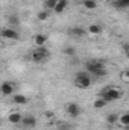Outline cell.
Listing matches in <instances>:
<instances>
[{
  "mask_svg": "<svg viewBox=\"0 0 129 130\" xmlns=\"http://www.w3.org/2000/svg\"><path fill=\"white\" fill-rule=\"evenodd\" d=\"M46 117H47V118H49V117H53V112H50V110L46 112Z\"/></svg>",
  "mask_w": 129,
  "mask_h": 130,
  "instance_id": "25",
  "label": "cell"
},
{
  "mask_svg": "<svg viewBox=\"0 0 129 130\" xmlns=\"http://www.w3.org/2000/svg\"><path fill=\"white\" fill-rule=\"evenodd\" d=\"M2 38L5 39H11V41H18L20 38V33L15 27H5L2 30Z\"/></svg>",
  "mask_w": 129,
  "mask_h": 130,
  "instance_id": "4",
  "label": "cell"
},
{
  "mask_svg": "<svg viewBox=\"0 0 129 130\" xmlns=\"http://www.w3.org/2000/svg\"><path fill=\"white\" fill-rule=\"evenodd\" d=\"M82 3L87 9H96L97 8V0H84Z\"/></svg>",
  "mask_w": 129,
  "mask_h": 130,
  "instance_id": "18",
  "label": "cell"
},
{
  "mask_svg": "<svg viewBox=\"0 0 129 130\" xmlns=\"http://www.w3.org/2000/svg\"><path fill=\"white\" fill-rule=\"evenodd\" d=\"M14 83H11V82H3L2 83V94L3 95H12V92H14Z\"/></svg>",
  "mask_w": 129,
  "mask_h": 130,
  "instance_id": "9",
  "label": "cell"
},
{
  "mask_svg": "<svg viewBox=\"0 0 129 130\" xmlns=\"http://www.w3.org/2000/svg\"><path fill=\"white\" fill-rule=\"evenodd\" d=\"M123 76H126V77H128V79H129V70H126V71L123 73Z\"/></svg>",
  "mask_w": 129,
  "mask_h": 130,
  "instance_id": "26",
  "label": "cell"
},
{
  "mask_svg": "<svg viewBox=\"0 0 129 130\" xmlns=\"http://www.w3.org/2000/svg\"><path fill=\"white\" fill-rule=\"evenodd\" d=\"M100 68H105L103 62H100V61H88V62L85 64V70H87V73H90V74L96 73L97 70H100Z\"/></svg>",
  "mask_w": 129,
  "mask_h": 130,
  "instance_id": "5",
  "label": "cell"
},
{
  "mask_svg": "<svg viewBox=\"0 0 129 130\" xmlns=\"http://www.w3.org/2000/svg\"><path fill=\"white\" fill-rule=\"evenodd\" d=\"M49 56H50V52L44 45L43 47H36L35 50H32V53H31V59H32L33 62H36V64H41V62L47 61Z\"/></svg>",
  "mask_w": 129,
  "mask_h": 130,
  "instance_id": "2",
  "label": "cell"
},
{
  "mask_svg": "<svg viewBox=\"0 0 129 130\" xmlns=\"http://www.w3.org/2000/svg\"><path fill=\"white\" fill-rule=\"evenodd\" d=\"M38 20H41V21H44V20H47L49 17H50V11L49 9H44V11H41V12H38Z\"/></svg>",
  "mask_w": 129,
  "mask_h": 130,
  "instance_id": "20",
  "label": "cell"
},
{
  "mask_svg": "<svg viewBox=\"0 0 129 130\" xmlns=\"http://www.w3.org/2000/svg\"><path fill=\"white\" fill-rule=\"evenodd\" d=\"M67 5H68V0H58L56 8L53 9L55 14H62V12L65 11V8H67Z\"/></svg>",
  "mask_w": 129,
  "mask_h": 130,
  "instance_id": "11",
  "label": "cell"
},
{
  "mask_svg": "<svg viewBox=\"0 0 129 130\" xmlns=\"http://www.w3.org/2000/svg\"><path fill=\"white\" fill-rule=\"evenodd\" d=\"M112 6L117 8V9L129 8V0H114V2H112Z\"/></svg>",
  "mask_w": 129,
  "mask_h": 130,
  "instance_id": "13",
  "label": "cell"
},
{
  "mask_svg": "<svg viewBox=\"0 0 129 130\" xmlns=\"http://www.w3.org/2000/svg\"><path fill=\"white\" fill-rule=\"evenodd\" d=\"M106 74H108L106 68H100V70H97L96 73H93V74H91V77H96V79H102V77H105Z\"/></svg>",
  "mask_w": 129,
  "mask_h": 130,
  "instance_id": "17",
  "label": "cell"
},
{
  "mask_svg": "<svg viewBox=\"0 0 129 130\" xmlns=\"http://www.w3.org/2000/svg\"><path fill=\"white\" fill-rule=\"evenodd\" d=\"M36 126V118L32 117V115H26L23 117L21 120V127H26V129H33Z\"/></svg>",
  "mask_w": 129,
  "mask_h": 130,
  "instance_id": "7",
  "label": "cell"
},
{
  "mask_svg": "<svg viewBox=\"0 0 129 130\" xmlns=\"http://www.w3.org/2000/svg\"><path fill=\"white\" fill-rule=\"evenodd\" d=\"M119 121L123 124V126H129V112H126V113H123L120 118H119Z\"/></svg>",
  "mask_w": 129,
  "mask_h": 130,
  "instance_id": "21",
  "label": "cell"
},
{
  "mask_svg": "<svg viewBox=\"0 0 129 130\" xmlns=\"http://www.w3.org/2000/svg\"><path fill=\"white\" fill-rule=\"evenodd\" d=\"M21 120H23V117H21V113H18V112H14V113L9 115V121H11L12 124H21Z\"/></svg>",
  "mask_w": 129,
  "mask_h": 130,
  "instance_id": "14",
  "label": "cell"
},
{
  "mask_svg": "<svg viewBox=\"0 0 129 130\" xmlns=\"http://www.w3.org/2000/svg\"><path fill=\"white\" fill-rule=\"evenodd\" d=\"M91 83H93V79H91V74H90V73H85V71L76 73V76H74V85H76L78 88L85 89V88H88Z\"/></svg>",
  "mask_w": 129,
  "mask_h": 130,
  "instance_id": "1",
  "label": "cell"
},
{
  "mask_svg": "<svg viewBox=\"0 0 129 130\" xmlns=\"http://www.w3.org/2000/svg\"><path fill=\"white\" fill-rule=\"evenodd\" d=\"M8 23H9L12 27L18 26V18H17V15H11V17H8Z\"/></svg>",
  "mask_w": 129,
  "mask_h": 130,
  "instance_id": "23",
  "label": "cell"
},
{
  "mask_svg": "<svg viewBox=\"0 0 129 130\" xmlns=\"http://www.w3.org/2000/svg\"><path fill=\"white\" fill-rule=\"evenodd\" d=\"M33 41H35L36 47H43V45L46 44V41H47V36H46V35H43V33H36V35H35V38H33Z\"/></svg>",
  "mask_w": 129,
  "mask_h": 130,
  "instance_id": "10",
  "label": "cell"
},
{
  "mask_svg": "<svg viewBox=\"0 0 129 130\" xmlns=\"http://www.w3.org/2000/svg\"><path fill=\"white\" fill-rule=\"evenodd\" d=\"M102 97L105 98L108 103H111V101H115V100H119V98L122 97V92L117 88H106L102 92Z\"/></svg>",
  "mask_w": 129,
  "mask_h": 130,
  "instance_id": "3",
  "label": "cell"
},
{
  "mask_svg": "<svg viewBox=\"0 0 129 130\" xmlns=\"http://www.w3.org/2000/svg\"><path fill=\"white\" fill-rule=\"evenodd\" d=\"M56 5H58V0H44V8L46 9H55L56 8Z\"/></svg>",
  "mask_w": 129,
  "mask_h": 130,
  "instance_id": "19",
  "label": "cell"
},
{
  "mask_svg": "<svg viewBox=\"0 0 129 130\" xmlns=\"http://www.w3.org/2000/svg\"><path fill=\"white\" fill-rule=\"evenodd\" d=\"M119 120V117H117V113H109L108 117H106V121L109 123V124H114L115 121Z\"/></svg>",
  "mask_w": 129,
  "mask_h": 130,
  "instance_id": "24",
  "label": "cell"
},
{
  "mask_svg": "<svg viewBox=\"0 0 129 130\" xmlns=\"http://www.w3.org/2000/svg\"><path fill=\"white\" fill-rule=\"evenodd\" d=\"M87 30L90 33H93V35H99V33L102 32V26H99V24H91V26H88Z\"/></svg>",
  "mask_w": 129,
  "mask_h": 130,
  "instance_id": "16",
  "label": "cell"
},
{
  "mask_svg": "<svg viewBox=\"0 0 129 130\" xmlns=\"http://www.w3.org/2000/svg\"><path fill=\"white\" fill-rule=\"evenodd\" d=\"M106 104H108V101H106L103 97H100V98H97L96 101H94V104H93V106H94V109H103Z\"/></svg>",
  "mask_w": 129,
  "mask_h": 130,
  "instance_id": "15",
  "label": "cell"
},
{
  "mask_svg": "<svg viewBox=\"0 0 129 130\" xmlns=\"http://www.w3.org/2000/svg\"><path fill=\"white\" fill-rule=\"evenodd\" d=\"M85 29L84 27H81V26H74V27H70L68 29V35L70 36H74V38H82L84 35H85Z\"/></svg>",
  "mask_w": 129,
  "mask_h": 130,
  "instance_id": "8",
  "label": "cell"
},
{
  "mask_svg": "<svg viewBox=\"0 0 129 130\" xmlns=\"http://www.w3.org/2000/svg\"><path fill=\"white\" fill-rule=\"evenodd\" d=\"M12 101L17 103V104H26L29 101V98L26 95H23V94H15V95H12Z\"/></svg>",
  "mask_w": 129,
  "mask_h": 130,
  "instance_id": "12",
  "label": "cell"
},
{
  "mask_svg": "<svg viewBox=\"0 0 129 130\" xmlns=\"http://www.w3.org/2000/svg\"><path fill=\"white\" fill-rule=\"evenodd\" d=\"M65 110H67V113H68L70 117H73V118H76V117L81 115V107H79L78 103H68V104L65 106Z\"/></svg>",
  "mask_w": 129,
  "mask_h": 130,
  "instance_id": "6",
  "label": "cell"
},
{
  "mask_svg": "<svg viewBox=\"0 0 129 130\" xmlns=\"http://www.w3.org/2000/svg\"><path fill=\"white\" fill-rule=\"evenodd\" d=\"M74 53H76V48L73 45H67L64 48V55H67V56H73Z\"/></svg>",
  "mask_w": 129,
  "mask_h": 130,
  "instance_id": "22",
  "label": "cell"
}]
</instances>
